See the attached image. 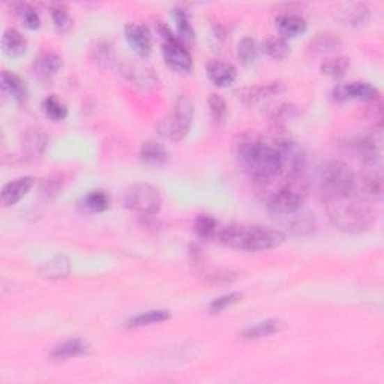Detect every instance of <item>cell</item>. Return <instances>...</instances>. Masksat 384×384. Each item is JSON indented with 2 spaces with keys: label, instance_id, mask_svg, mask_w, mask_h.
I'll return each mask as SVG.
<instances>
[{
  "label": "cell",
  "instance_id": "6",
  "mask_svg": "<svg viewBox=\"0 0 384 384\" xmlns=\"http://www.w3.org/2000/svg\"><path fill=\"white\" fill-rule=\"evenodd\" d=\"M194 119V104L186 95H179L174 102L173 113L161 121L158 130L171 141H182L190 134Z\"/></svg>",
  "mask_w": 384,
  "mask_h": 384
},
{
  "label": "cell",
  "instance_id": "11",
  "mask_svg": "<svg viewBox=\"0 0 384 384\" xmlns=\"http://www.w3.org/2000/svg\"><path fill=\"white\" fill-rule=\"evenodd\" d=\"M369 171L358 176L356 194L365 200H380L383 197V176L378 167H368Z\"/></svg>",
  "mask_w": 384,
  "mask_h": 384
},
{
  "label": "cell",
  "instance_id": "33",
  "mask_svg": "<svg viewBox=\"0 0 384 384\" xmlns=\"http://www.w3.org/2000/svg\"><path fill=\"white\" fill-rule=\"evenodd\" d=\"M174 13V20L177 24V32H179V38L182 41H194L195 39V32L191 24V20L186 9L182 6H176L173 9Z\"/></svg>",
  "mask_w": 384,
  "mask_h": 384
},
{
  "label": "cell",
  "instance_id": "1",
  "mask_svg": "<svg viewBox=\"0 0 384 384\" xmlns=\"http://www.w3.org/2000/svg\"><path fill=\"white\" fill-rule=\"evenodd\" d=\"M242 170L257 182H270L282 174V158L277 140L246 139L238 146Z\"/></svg>",
  "mask_w": 384,
  "mask_h": 384
},
{
  "label": "cell",
  "instance_id": "15",
  "mask_svg": "<svg viewBox=\"0 0 384 384\" xmlns=\"http://www.w3.org/2000/svg\"><path fill=\"white\" fill-rule=\"evenodd\" d=\"M71 269H72L71 260L68 259L66 255L59 254V255H54V257L48 261L43 263L41 268L38 269V272L44 279L59 281L70 277Z\"/></svg>",
  "mask_w": 384,
  "mask_h": 384
},
{
  "label": "cell",
  "instance_id": "29",
  "mask_svg": "<svg viewBox=\"0 0 384 384\" xmlns=\"http://www.w3.org/2000/svg\"><path fill=\"white\" fill-rule=\"evenodd\" d=\"M50 15L53 20V26L59 33H68L74 27V18L70 14V9L65 5H50Z\"/></svg>",
  "mask_w": 384,
  "mask_h": 384
},
{
  "label": "cell",
  "instance_id": "7",
  "mask_svg": "<svg viewBox=\"0 0 384 384\" xmlns=\"http://www.w3.org/2000/svg\"><path fill=\"white\" fill-rule=\"evenodd\" d=\"M158 33L162 39V56L165 63L176 72L190 74L194 70V61L182 39L176 36L164 23L158 24Z\"/></svg>",
  "mask_w": 384,
  "mask_h": 384
},
{
  "label": "cell",
  "instance_id": "19",
  "mask_svg": "<svg viewBox=\"0 0 384 384\" xmlns=\"http://www.w3.org/2000/svg\"><path fill=\"white\" fill-rule=\"evenodd\" d=\"M48 147V137L41 130L27 131L23 141V153L27 161H38Z\"/></svg>",
  "mask_w": 384,
  "mask_h": 384
},
{
  "label": "cell",
  "instance_id": "21",
  "mask_svg": "<svg viewBox=\"0 0 384 384\" xmlns=\"http://www.w3.org/2000/svg\"><path fill=\"white\" fill-rule=\"evenodd\" d=\"M282 89H284V86L281 83H270L266 86L248 87V89H243V91L239 93L240 95L239 98L246 105L252 107V105H257L259 102L264 101L266 98L278 95Z\"/></svg>",
  "mask_w": 384,
  "mask_h": 384
},
{
  "label": "cell",
  "instance_id": "34",
  "mask_svg": "<svg viewBox=\"0 0 384 384\" xmlns=\"http://www.w3.org/2000/svg\"><path fill=\"white\" fill-rule=\"evenodd\" d=\"M95 62L102 68H112L116 63V52L112 43L98 41L93 47Z\"/></svg>",
  "mask_w": 384,
  "mask_h": 384
},
{
  "label": "cell",
  "instance_id": "18",
  "mask_svg": "<svg viewBox=\"0 0 384 384\" xmlns=\"http://www.w3.org/2000/svg\"><path fill=\"white\" fill-rule=\"evenodd\" d=\"M285 326V324L282 320L279 318H269V320H264L261 323H257L254 324V326L245 329L240 337L243 339H248V341H259V339H264V338H269V337H273V335H278L281 333Z\"/></svg>",
  "mask_w": 384,
  "mask_h": 384
},
{
  "label": "cell",
  "instance_id": "37",
  "mask_svg": "<svg viewBox=\"0 0 384 384\" xmlns=\"http://www.w3.org/2000/svg\"><path fill=\"white\" fill-rule=\"evenodd\" d=\"M350 68V59L347 57H337L329 59L321 63V72L332 78H341L346 75Z\"/></svg>",
  "mask_w": 384,
  "mask_h": 384
},
{
  "label": "cell",
  "instance_id": "9",
  "mask_svg": "<svg viewBox=\"0 0 384 384\" xmlns=\"http://www.w3.org/2000/svg\"><path fill=\"white\" fill-rule=\"evenodd\" d=\"M332 96L335 101L346 102V101H365L372 102L380 100L378 89L367 82H351L342 83L333 89Z\"/></svg>",
  "mask_w": 384,
  "mask_h": 384
},
{
  "label": "cell",
  "instance_id": "20",
  "mask_svg": "<svg viewBox=\"0 0 384 384\" xmlns=\"http://www.w3.org/2000/svg\"><path fill=\"white\" fill-rule=\"evenodd\" d=\"M275 24H277V29L279 32V36L284 39H291L303 35L307 32V22L296 14H282L278 15L277 20H275Z\"/></svg>",
  "mask_w": 384,
  "mask_h": 384
},
{
  "label": "cell",
  "instance_id": "4",
  "mask_svg": "<svg viewBox=\"0 0 384 384\" xmlns=\"http://www.w3.org/2000/svg\"><path fill=\"white\" fill-rule=\"evenodd\" d=\"M275 191H272L266 200V208L272 216L285 218L302 210V206L308 197L309 182L307 174L300 176H285Z\"/></svg>",
  "mask_w": 384,
  "mask_h": 384
},
{
  "label": "cell",
  "instance_id": "24",
  "mask_svg": "<svg viewBox=\"0 0 384 384\" xmlns=\"http://www.w3.org/2000/svg\"><path fill=\"white\" fill-rule=\"evenodd\" d=\"M2 48L6 56L20 57L23 56L27 50V39L23 36L22 32H18L17 29L9 27L3 32Z\"/></svg>",
  "mask_w": 384,
  "mask_h": 384
},
{
  "label": "cell",
  "instance_id": "10",
  "mask_svg": "<svg viewBox=\"0 0 384 384\" xmlns=\"http://www.w3.org/2000/svg\"><path fill=\"white\" fill-rule=\"evenodd\" d=\"M125 38L132 50L141 56L147 57L153 52V38L149 27L141 23H128L125 26Z\"/></svg>",
  "mask_w": 384,
  "mask_h": 384
},
{
  "label": "cell",
  "instance_id": "12",
  "mask_svg": "<svg viewBox=\"0 0 384 384\" xmlns=\"http://www.w3.org/2000/svg\"><path fill=\"white\" fill-rule=\"evenodd\" d=\"M33 185H35V177L32 176L20 177V179L6 183L2 188V194H0V203H2V208H11V206L17 204L20 200H23L24 197L31 192Z\"/></svg>",
  "mask_w": 384,
  "mask_h": 384
},
{
  "label": "cell",
  "instance_id": "42",
  "mask_svg": "<svg viewBox=\"0 0 384 384\" xmlns=\"http://www.w3.org/2000/svg\"><path fill=\"white\" fill-rule=\"evenodd\" d=\"M339 45H341V41L333 35H329V33L317 35V38L311 43V50L317 53H326V52L335 50V48H338Z\"/></svg>",
  "mask_w": 384,
  "mask_h": 384
},
{
  "label": "cell",
  "instance_id": "41",
  "mask_svg": "<svg viewBox=\"0 0 384 384\" xmlns=\"http://www.w3.org/2000/svg\"><path fill=\"white\" fill-rule=\"evenodd\" d=\"M238 278H239L238 272L227 270V269H216L204 275L206 282H209L212 285H227L234 282Z\"/></svg>",
  "mask_w": 384,
  "mask_h": 384
},
{
  "label": "cell",
  "instance_id": "28",
  "mask_svg": "<svg viewBox=\"0 0 384 384\" xmlns=\"http://www.w3.org/2000/svg\"><path fill=\"white\" fill-rule=\"evenodd\" d=\"M194 231L197 234V238H200L201 240H212L215 238H218L220 224L212 215L201 213L197 216L194 221Z\"/></svg>",
  "mask_w": 384,
  "mask_h": 384
},
{
  "label": "cell",
  "instance_id": "30",
  "mask_svg": "<svg viewBox=\"0 0 384 384\" xmlns=\"http://www.w3.org/2000/svg\"><path fill=\"white\" fill-rule=\"evenodd\" d=\"M123 75L135 86L146 87V86L155 84V75L152 74L151 68H146V66L143 68L139 65H128L123 70Z\"/></svg>",
  "mask_w": 384,
  "mask_h": 384
},
{
  "label": "cell",
  "instance_id": "35",
  "mask_svg": "<svg viewBox=\"0 0 384 384\" xmlns=\"http://www.w3.org/2000/svg\"><path fill=\"white\" fill-rule=\"evenodd\" d=\"M43 110L45 116L50 117V119L54 122L65 121L68 117L66 105L62 101H59V98L56 95H50L45 98L43 101Z\"/></svg>",
  "mask_w": 384,
  "mask_h": 384
},
{
  "label": "cell",
  "instance_id": "17",
  "mask_svg": "<svg viewBox=\"0 0 384 384\" xmlns=\"http://www.w3.org/2000/svg\"><path fill=\"white\" fill-rule=\"evenodd\" d=\"M63 61L56 53L44 52L39 54L33 62V74L39 80H50L59 71L62 70Z\"/></svg>",
  "mask_w": 384,
  "mask_h": 384
},
{
  "label": "cell",
  "instance_id": "39",
  "mask_svg": "<svg viewBox=\"0 0 384 384\" xmlns=\"http://www.w3.org/2000/svg\"><path fill=\"white\" fill-rule=\"evenodd\" d=\"M243 299V293H239V291H233V293H229V294H224V296H220L213 299L210 303H209V312L210 314H221L222 311H225L227 308L233 307V305L242 302Z\"/></svg>",
  "mask_w": 384,
  "mask_h": 384
},
{
  "label": "cell",
  "instance_id": "40",
  "mask_svg": "<svg viewBox=\"0 0 384 384\" xmlns=\"http://www.w3.org/2000/svg\"><path fill=\"white\" fill-rule=\"evenodd\" d=\"M296 114H298V108L294 105H291V104H285V102L273 105L272 108H269V112H268L269 119L273 121L275 123L290 121Z\"/></svg>",
  "mask_w": 384,
  "mask_h": 384
},
{
  "label": "cell",
  "instance_id": "36",
  "mask_svg": "<svg viewBox=\"0 0 384 384\" xmlns=\"http://www.w3.org/2000/svg\"><path fill=\"white\" fill-rule=\"evenodd\" d=\"M238 56L245 66H252L257 62L259 57L257 43H255L251 36H245L243 39H240V43L238 45Z\"/></svg>",
  "mask_w": 384,
  "mask_h": 384
},
{
  "label": "cell",
  "instance_id": "26",
  "mask_svg": "<svg viewBox=\"0 0 384 384\" xmlns=\"http://www.w3.org/2000/svg\"><path fill=\"white\" fill-rule=\"evenodd\" d=\"M171 318L170 311L167 309H151L143 314L135 315V317L126 321L128 329H140L146 326H152V324H160Z\"/></svg>",
  "mask_w": 384,
  "mask_h": 384
},
{
  "label": "cell",
  "instance_id": "31",
  "mask_svg": "<svg viewBox=\"0 0 384 384\" xmlns=\"http://www.w3.org/2000/svg\"><path fill=\"white\" fill-rule=\"evenodd\" d=\"M13 9L14 13L17 14V17L22 20V23L31 29V31H36L41 26V18H39V14L36 13V9L24 2H18V3H13Z\"/></svg>",
  "mask_w": 384,
  "mask_h": 384
},
{
  "label": "cell",
  "instance_id": "3",
  "mask_svg": "<svg viewBox=\"0 0 384 384\" xmlns=\"http://www.w3.org/2000/svg\"><path fill=\"white\" fill-rule=\"evenodd\" d=\"M216 239L231 249L259 252L278 248L285 242V234L278 229L264 225L231 224L220 229Z\"/></svg>",
  "mask_w": 384,
  "mask_h": 384
},
{
  "label": "cell",
  "instance_id": "2",
  "mask_svg": "<svg viewBox=\"0 0 384 384\" xmlns=\"http://www.w3.org/2000/svg\"><path fill=\"white\" fill-rule=\"evenodd\" d=\"M326 210L333 227L342 233H365L376 222V210L368 200L358 194L328 200Z\"/></svg>",
  "mask_w": 384,
  "mask_h": 384
},
{
  "label": "cell",
  "instance_id": "22",
  "mask_svg": "<svg viewBox=\"0 0 384 384\" xmlns=\"http://www.w3.org/2000/svg\"><path fill=\"white\" fill-rule=\"evenodd\" d=\"M140 160L149 167H162L169 161V152L161 143L147 140L140 147Z\"/></svg>",
  "mask_w": 384,
  "mask_h": 384
},
{
  "label": "cell",
  "instance_id": "25",
  "mask_svg": "<svg viewBox=\"0 0 384 384\" xmlns=\"http://www.w3.org/2000/svg\"><path fill=\"white\" fill-rule=\"evenodd\" d=\"M341 22L348 27H362L368 23L369 20V9L363 3H351L347 5L339 13Z\"/></svg>",
  "mask_w": 384,
  "mask_h": 384
},
{
  "label": "cell",
  "instance_id": "38",
  "mask_svg": "<svg viewBox=\"0 0 384 384\" xmlns=\"http://www.w3.org/2000/svg\"><path fill=\"white\" fill-rule=\"evenodd\" d=\"M209 104V112L213 123L222 125L225 122V117H227V102H225L224 98L218 93H212L208 100Z\"/></svg>",
  "mask_w": 384,
  "mask_h": 384
},
{
  "label": "cell",
  "instance_id": "16",
  "mask_svg": "<svg viewBox=\"0 0 384 384\" xmlns=\"http://www.w3.org/2000/svg\"><path fill=\"white\" fill-rule=\"evenodd\" d=\"M87 351H89V344L84 339L74 338L53 347L50 354H48V358H50L53 362H66L75 358H80Z\"/></svg>",
  "mask_w": 384,
  "mask_h": 384
},
{
  "label": "cell",
  "instance_id": "8",
  "mask_svg": "<svg viewBox=\"0 0 384 384\" xmlns=\"http://www.w3.org/2000/svg\"><path fill=\"white\" fill-rule=\"evenodd\" d=\"M123 204L128 210L141 216H152L161 210L162 197L149 183H135L125 191Z\"/></svg>",
  "mask_w": 384,
  "mask_h": 384
},
{
  "label": "cell",
  "instance_id": "23",
  "mask_svg": "<svg viewBox=\"0 0 384 384\" xmlns=\"http://www.w3.org/2000/svg\"><path fill=\"white\" fill-rule=\"evenodd\" d=\"M0 83H2L3 92H6L9 96H13L17 102L23 104L27 101V96H29L27 86L20 75L11 71H3L2 78H0Z\"/></svg>",
  "mask_w": 384,
  "mask_h": 384
},
{
  "label": "cell",
  "instance_id": "14",
  "mask_svg": "<svg viewBox=\"0 0 384 384\" xmlns=\"http://www.w3.org/2000/svg\"><path fill=\"white\" fill-rule=\"evenodd\" d=\"M206 72H208L209 80L216 87H229L238 78V70H236L234 65L224 61H216V59L208 63Z\"/></svg>",
  "mask_w": 384,
  "mask_h": 384
},
{
  "label": "cell",
  "instance_id": "13",
  "mask_svg": "<svg viewBox=\"0 0 384 384\" xmlns=\"http://www.w3.org/2000/svg\"><path fill=\"white\" fill-rule=\"evenodd\" d=\"M112 199L105 191L95 190L83 195L77 201V210L83 215H96L110 209Z\"/></svg>",
  "mask_w": 384,
  "mask_h": 384
},
{
  "label": "cell",
  "instance_id": "43",
  "mask_svg": "<svg viewBox=\"0 0 384 384\" xmlns=\"http://www.w3.org/2000/svg\"><path fill=\"white\" fill-rule=\"evenodd\" d=\"M190 255H191V260H192L195 264L201 263V260H203V249H201V246H200V245H197V243L191 245Z\"/></svg>",
  "mask_w": 384,
  "mask_h": 384
},
{
  "label": "cell",
  "instance_id": "32",
  "mask_svg": "<svg viewBox=\"0 0 384 384\" xmlns=\"http://www.w3.org/2000/svg\"><path fill=\"white\" fill-rule=\"evenodd\" d=\"M285 220H290L287 222V227L290 231L296 236H309L314 233V221L309 218V215H299V212L285 216Z\"/></svg>",
  "mask_w": 384,
  "mask_h": 384
},
{
  "label": "cell",
  "instance_id": "27",
  "mask_svg": "<svg viewBox=\"0 0 384 384\" xmlns=\"http://www.w3.org/2000/svg\"><path fill=\"white\" fill-rule=\"evenodd\" d=\"M261 50L266 56H269L273 61H284L291 53V47L287 39L281 36H269L266 38L261 44Z\"/></svg>",
  "mask_w": 384,
  "mask_h": 384
},
{
  "label": "cell",
  "instance_id": "5",
  "mask_svg": "<svg viewBox=\"0 0 384 384\" xmlns=\"http://www.w3.org/2000/svg\"><path fill=\"white\" fill-rule=\"evenodd\" d=\"M358 174L342 161L324 162L317 174V186L324 201L356 194Z\"/></svg>",
  "mask_w": 384,
  "mask_h": 384
}]
</instances>
